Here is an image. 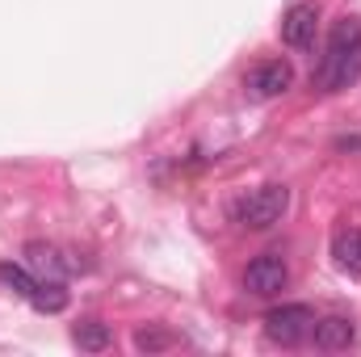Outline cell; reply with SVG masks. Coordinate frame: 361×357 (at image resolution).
<instances>
[{
	"instance_id": "obj_5",
	"label": "cell",
	"mask_w": 361,
	"mask_h": 357,
	"mask_svg": "<svg viewBox=\"0 0 361 357\" xmlns=\"http://www.w3.org/2000/svg\"><path fill=\"white\" fill-rule=\"evenodd\" d=\"M315 30H319V8H315V4H307V0L290 4V8L281 13V25H277L281 42H286V47H294V51H307V47L315 42Z\"/></svg>"
},
{
	"instance_id": "obj_3",
	"label": "cell",
	"mask_w": 361,
	"mask_h": 357,
	"mask_svg": "<svg viewBox=\"0 0 361 357\" xmlns=\"http://www.w3.org/2000/svg\"><path fill=\"white\" fill-rule=\"evenodd\" d=\"M311 328H315V311L307 303H290V307H277V311L265 315V337H269L273 345H281V349L307 341Z\"/></svg>"
},
{
	"instance_id": "obj_10",
	"label": "cell",
	"mask_w": 361,
	"mask_h": 357,
	"mask_svg": "<svg viewBox=\"0 0 361 357\" xmlns=\"http://www.w3.org/2000/svg\"><path fill=\"white\" fill-rule=\"evenodd\" d=\"M30 303H34V311H42V315H59V311L68 307V290H63V282H55V277H38Z\"/></svg>"
},
{
	"instance_id": "obj_1",
	"label": "cell",
	"mask_w": 361,
	"mask_h": 357,
	"mask_svg": "<svg viewBox=\"0 0 361 357\" xmlns=\"http://www.w3.org/2000/svg\"><path fill=\"white\" fill-rule=\"evenodd\" d=\"M361 76V21L345 17L336 21V30L328 34V47L311 72V85L319 92H341Z\"/></svg>"
},
{
	"instance_id": "obj_11",
	"label": "cell",
	"mask_w": 361,
	"mask_h": 357,
	"mask_svg": "<svg viewBox=\"0 0 361 357\" xmlns=\"http://www.w3.org/2000/svg\"><path fill=\"white\" fill-rule=\"evenodd\" d=\"M72 341H76V349H85V353H105V349L114 345V332H109V324H101V320H85V324L72 328Z\"/></svg>"
},
{
	"instance_id": "obj_7",
	"label": "cell",
	"mask_w": 361,
	"mask_h": 357,
	"mask_svg": "<svg viewBox=\"0 0 361 357\" xmlns=\"http://www.w3.org/2000/svg\"><path fill=\"white\" fill-rule=\"evenodd\" d=\"M21 261L34 269L38 277H55V282H63L68 273H76V269H85L76 257H68V253H59L55 244H42V240H30L25 248H21Z\"/></svg>"
},
{
	"instance_id": "obj_4",
	"label": "cell",
	"mask_w": 361,
	"mask_h": 357,
	"mask_svg": "<svg viewBox=\"0 0 361 357\" xmlns=\"http://www.w3.org/2000/svg\"><path fill=\"white\" fill-rule=\"evenodd\" d=\"M286 286H290V269H286V261L277 253H261L257 261H248V269H244V290L257 294V298H273Z\"/></svg>"
},
{
	"instance_id": "obj_13",
	"label": "cell",
	"mask_w": 361,
	"mask_h": 357,
	"mask_svg": "<svg viewBox=\"0 0 361 357\" xmlns=\"http://www.w3.org/2000/svg\"><path fill=\"white\" fill-rule=\"evenodd\" d=\"M173 345H180V341L173 332H164L160 324H147V328L135 332V349H139V353H164V349H173Z\"/></svg>"
},
{
	"instance_id": "obj_9",
	"label": "cell",
	"mask_w": 361,
	"mask_h": 357,
	"mask_svg": "<svg viewBox=\"0 0 361 357\" xmlns=\"http://www.w3.org/2000/svg\"><path fill=\"white\" fill-rule=\"evenodd\" d=\"M332 261H336V269H345V273L361 277V231L357 227L332 236Z\"/></svg>"
},
{
	"instance_id": "obj_2",
	"label": "cell",
	"mask_w": 361,
	"mask_h": 357,
	"mask_svg": "<svg viewBox=\"0 0 361 357\" xmlns=\"http://www.w3.org/2000/svg\"><path fill=\"white\" fill-rule=\"evenodd\" d=\"M286 210H290V189H286V185H261V189L244 193L231 214H235V223L248 227V231H269L273 223L286 219Z\"/></svg>"
},
{
	"instance_id": "obj_8",
	"label": "cell",
	"mask_w": 361,
	"mask_h": 357,
	"mask_svg": "<svg viewBox=\"0 0 361 357\" xmlns=\"http://www.w3.org/2000/svg\"><path fill=\"white\" fill-rule=\"evenodd\" d=\"M311 341H315V349H324V353H341V349H349V345L357 341V328H353V320H345V315H328V320H315Z\"/></svg>"
},
{
	"instance_id": "obj_12",
	"label": "cell",
	"mask_w": 361,
	"mask_h": 357,
	"mask_svg": "<svg viewBox=\"0 0 361 357\" xmlns=\"http://www.w3.org/2000/svg\"><path fill=\"white\" fill-rule=\"evenodd\" d=\"M0 286L4 290H13V294H21V298H30L34 294V286H38V273L25 265H13V261H0Z\"/></svg>"
},
{
	"instance_id": "obj_6",
	"label": "cell",
	"mask_w": 361,
	"mask_h": 357,
	"mask_svg": "<svg viewBox=\"0 0 361 357\" xmlns=\"http://www.w3.org/2000/svg\"><path fill=\"white\" fill-rule=\"evenodd\" d=\"M294 85V68L286 63V59H265V63H257L248 76H244V89L248 97H257V101H273V97H281V92Z\"/></svg>"
}]
</instances>
